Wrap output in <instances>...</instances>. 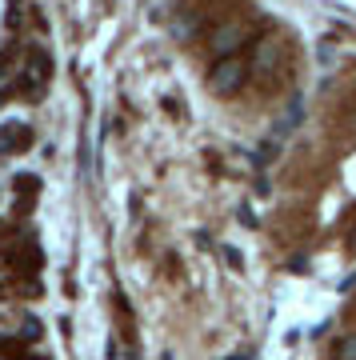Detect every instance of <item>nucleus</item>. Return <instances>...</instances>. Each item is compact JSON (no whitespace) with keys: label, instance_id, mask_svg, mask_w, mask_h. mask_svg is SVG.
Listing matches in <instances>:
<instances>
[{"label":"nucleus","instance_id":"f257e3e1","mask_svg":"<svg viewBox=\"0 0 356 360\" xmlns=\"http://www.w3.org/2000/svg\"><path fill=\"white\" fill-rule=\"evenodd\" d=\"M241 77H244V60L241 56H232V60H224V65L217 68V80H212V84H217V89H241Z\"/></svg>","mask_w":356,"mask_h":360},{"label":"nucleus","instance_id":"f03ea898","mask_svg":"<svg viewBox=\"0 0 356 360\" xmlns=\"http://www.w3.org/2000/svg\"><path fill=\"white\" fill-rule=\"evenodd\" d=\"M336 360H356V333L344 336L341 345H336Z\"/></svg>","mask_w":356,"mask_h":360}]
</instances>
